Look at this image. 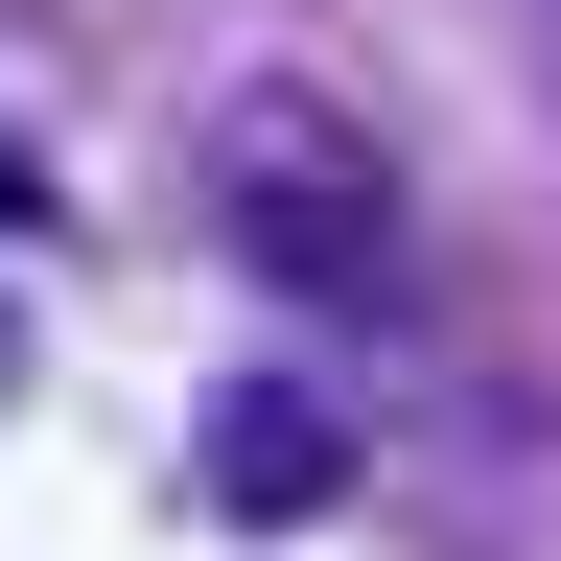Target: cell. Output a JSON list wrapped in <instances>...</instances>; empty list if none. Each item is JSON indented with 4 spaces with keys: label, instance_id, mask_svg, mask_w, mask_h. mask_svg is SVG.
<instances>
[{
    "label": "cell",
    "instance_id": "obj_2",
    "mask_svg": "<svg viewBox=\"0 0 561 561\" xmlns=\"http://www.w3.org/2000/svg\"><path fill=\"white\" fill-rule=\"evenodd\" d=\"M328 491H351V445H328L305 398H257V375L210 398V515H328Z\"/></svg>",
    "mask_w": 561,
    "mask_h": 561
},
{
    "label": "cell",
    "instance_id": "obj_1",
    "mask_svg": "<svg viewBox=\"0 0 561 561\" xmlns=\"http://www.w3.org/2000/svg\"><path fill=\"white\" fill-rule=\"evenodd\" d=\"M210 187H234V234L305 280V305H398V187H375V140H351L328 94H257Z\"/></svg>",
    "mask_w": 561,
    "mask_h": 561
}]
</instances>
